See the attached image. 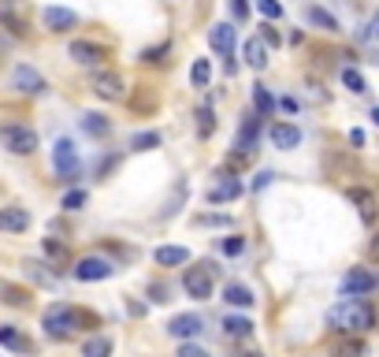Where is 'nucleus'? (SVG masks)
Masks as SVG:
<instances>
[{
    "label": "nucleus",
    "instance_id": "obj_1",
    "mask_svg": "<svg viewBox=\"0 0 379 357\" xmlns=\"http://www.w3.org/2000/svg\"><path fill=\"white\" fill-rule=\"evenodd\" d=\"M101 317L90 309H79V306H67V301H60V306H49L45 317H41V328H45L49 339H71L74 331H86V328H97Z\"/></svg>",
    "mask_w": 379,
    "mask_h": 357
},
{
    "label": "nucleus",
    "instance_id": "obj_2",
    "mask_svg": "<svg viewBox=\"0 0 379 357\" xmlns=\"http://www.w3.org/2000/svg\"><path fill=\"white\" fill-rule=\"evenodd\" d=\"M331 328L342 335H361L376 328V309L368 298H346L331 309Z\"/></svg>",
    "mask_w": 379,
    "mask_h": 357
},
{
    "label": "nucleus",
    "instance_id": "obj_3",
    "mask_svg": "<svg viewBox=\"0 0 379 357\" xmlns=\"http://www.w3.org/2000/svg\"><path fill=\"white\" fill-rule=\"evenodd\" d=\"M52 171H56L60 182H74L82 175V160L71 138H56V145H52Z\"/></svg>",
    "mask_w": 379,
    "mask_h": 357
},
{
    "label": "nucleus",
    "instance_id": "obj_4",
    "mask_svg": "<svg viewBox=\"0 0 379 357\" xmlns=\"http://www.w3.org/2000/svg\"><path fill=\"white\" fill-rule=\"evenodd\" d=\"M216 268L212 261H204V264H197V268H186V276H182V290L193 298V301H209L212 298V279H216Z\"/></svg>",
    "mask_w": 379,
    "mask_h": 357
},
{
    "label": "nucleus",
    "instance_id": "obj_5",
    "mask_svg": "<svg viewBox=\"0 0 379 357\" xmlns=\"http://www.w3.org/2000/svg\"><path fill=\"white\" fill-rule=\"evenodd\" d=\"M0 142H4L8 153L15 157H30L38 149V134L30 131L26 123H0Z\"/></svg>",
    "mask_w": 379,
    "mask_h": 357
},
{
    "label": "nucleus",
    "instance_id": "obj_6",
    "mask_svg": "<svg viewBox=\"0 0 379 357\" xmlns=\"http://www.w3.org/2000/svg\"><path fill=\"white\" fill-rule=\"evenodd\" d=\"M12 90L23 93V97H41V93L49 90V82L41 79L38 68H30V63H15V71H12Z\"/></svg>",
    "mask_w": 379,
    "mask_h": 357
},
{
    "label": "nucleus",
    "instance_id": "obj_7",
    "mask_svg": "<svg viewBox=\"0 0 379 357\" xmlns=\"http://www.w3.org/2000/svg\"><path fill=\"white\" fill-rule=\"evenodd\" d=\"M115 276V264L104 261V257H82L74 261V279L79 283H101V279H112Z\"/></svg>",
    "mask_w": 379,
    "mask_h": 357
},
{
    "label": "nucleus",
    "instance_id": "obj_8",
    "mask_svg": "<svg viewBox=\"0 0 379 357\" xmlns=\"http://www.w3.org/2000/svg\"><path fill=\"white\" fill-rule=\"evenodd\" d=\"M376 287H379V276L368 272V268H350V272L342 276V294L346 298H364V294H372Z\"/></svg>",
    "mask_w": 379,
    "mask_h": 357
},
{
    "label": "nucleus",
    "instance_id": "obj_9",
    "mask_svg": "<svg viewBox=\"0 0 379 357\" xmlns=\"http://www.w3.org/2000/svg\"><path fill=\"white\" fill-rule=\"evenodd\" d=\"M71 60L82 63V68H97V63H104L108 56H112V49L108 45H97V41H71Z\"/></svg>",
    "mask_w": 379,
    "mask_h": 357
},
{
    "label": "nucleus",
    "instance_id": "obj_10",
    "mask_svg": "<svg viewBox=\"0 0 379 357\" xmlns=\"http://www.w3.org/2000/svg\"><path fill=\"white\" fill-rule=\"evenodd\" d=\"M168 331L175 335V339H197V335L204 331V320L197 317V312H179V317L168 320Z\"/></svg>",
    "mask_w": 379,
    "mask_h": 357
},
{
    "label": "nucleus",
    "instance_id": "obj_11",
    "mask_svg": "<svg viewBox=\"0 0 379 357\" xmlns=\"http://www.w3.org/2000/svg\"><path fill=\"white\" fill-rule=\"evenodd\" d=\"M93 93L101 97V101H119L127 90H123V79H119L115 71H97L93 74Z\"/></svg>",
    "mask_w": 379,
    "mask_h": 357
},
{
    "label": "nucleus",
    "instance_id": "obj_12",
    "mask_svg": "<svg viewBox=\"0 0 379 357\" xmlns=\"http://www.w3.org/2000/svg\"><path fill=\"white\" fill-rule=\"evenodd\" d=\"M353 205H357V212H361V220L364 223H376V216H379V201H376V193L372 190H364V187H350V193H346Z\"/></svg>",
    "mask_w": 379,
    "mask_h": 357
},
{
    "label": "nucleus",
    "instance_id": "obj_13",
    "mask_svg": "<svg viewBox=\"0 0 379 357\" xmlns=\"http://www.w3.org/2000/svg\"><path fill=\"white\" fill-rule=\"evenodd\" d=\"M30 227V212L19 209V205H8V209H0V231L4 235H23Z\"/></svg>",
    "mask_w": 379,
    "mask_h": 357
},
{
    "label": "nucleus",
    "instance_id": "obj_14",
    "mask_svg": "<svg viewBox=\"0 0 379 357\" xmlns=\"http://www.w3.org/2000/svg\"><path fill=\"white\" fill-rule=\"evenodd\" d=\"M41 19H45V26L52 30V34H63V30H74V26H79V15H74L71 8H45V12H41Z\"/></svg>",
    "mask_w": 379,
    "mask_h": 357
},
{
    "label": "nucleus",
    "instance_id": "obj_15",
    "mask_svg": "<svg viewBox=\"0 0 379 357\" xmlns=\"http://www.w3.org/2000/svg\"><path fill=\"white\" fill-rule=\"evenodd\" d=\"M268 138H272V145L283 149V153H287V149H298V145H301V131H298L294 123H272Z\"/></svg>",
    "mask_w": 379,
    "mask_h": 357
},
{
    "label": "nucleus",
    "instance_id": "obj_16",
    "mask_svg": "<svg viewBox=\"0 0 379 357\" xmlns=\"http://www.w3.org/2000/svg\"><path fill=\"white\" fill-rule=\"evenodd\" d=\"M234 38H238V30H234L231 23H216V26L209 30V45H212L216 52H223V56H231V52H234Z\"/></svg>",
    "mask_w": 379,
    "mask_h": 357
},
{
    "label": "nucleus",
    "instance_id": "obj_17",
    "mask_svg": "<svg viewBox=\"0 0 379 357\" xmlns=\"http://www.w3.org/2000/svg\"><path fill=\"white\" fill-rule=\"evenodd\" d=\"M261 123H264V119H257V116H245V119H242V131H238V153H249V157H253L257 138H261Z\"/></svg>",
    "mask_w": 379,
    "mask_h": 357
},
{
    "label": "nucleus",
    "instance_id": "obj_18",
    "mask_svg": "<svg viewBox=\"0 0 379 357\" xmlns=\"http://www.w3.org/2000/svg\"><path fill=\"white\" fill-rule=\"evenodd\" d=\"M26 279H34L38 287H60V268H49L41 261H26Z\"/></svg>",
    "mask_w": 379,
    "mask_h": 357
},
{
    "label": "nucleus",
    "instance_id": "obj_19",
    "mask_svg": "<svg viewBox=\"0 0 379 357\" xmlns=\"http://www.w3.org/2000/svg\"><path fill=\"white\" fill-rule=\"evenodd\" d=\"M242 193H245V187H242V182H238V179H231V175H223V182H220V187H212V190H209V201H212V205H223V201H238Z\"/></svg>",
    "mask_w": 379,
    "mask_h": 357
},
{
    "label": "nucleus",
    "instance_id": "obj_20",
    "mask_svg": "<svg viewBox=\"0 0 379 357\" xmlns=\"http://www.w3.org/2000/svg\"><path fill=\"white\" fill-rule=\"evenodd\" d=\"M79 127H82L90 138H108V134H112V123H108L104 112H86V116L79 119Z\"/></svg>",
    "mask_w": 379,
    "mask_h": 357
},
{
    "label": "nucleus",
    "instance_id": "obj_21",
    "mask_svg": "<svg viewBox=\"0 0 379 357\" xmlns=\"http://www.w3.org/2000/svg\"><path fill=\"white\" fill-rule=\"evenodd\" d=\"M242 56H245V63H249L253 71H264V68H268V45H264L261 38H249L245 49H242Z\"/></svg>",
    "mask_w": 379,
    "mask_h": 357
},
{
    "label": "nucleus",
    "instance_id": "obj_22",
    "mask_svg": "<svg viewBox=\"0 0 379 357\" xmlns=\"http://www.w3.org/2000/svg\"><path fill=\"white\" fill-rule=\"evenodd\" d=\"M331 357H368V342L361 339V335H346L342 342H334Z\"/></svg>",
    "mask_w": 379,
    "mask_h": 357
},
{
    "label": "nucleus",
    "instance_id": "obj_23",
    "mask_svg": "<svg viewBox=\"0 0 379 357\" xmlns=\"http://www.w3.org/2000/svg\"><path fill=\"white\" fill-rule=\"evenodd\" d=\"M0 346H8V350H19V354L34 350V346H30V339H23V335H19L15 324H0Z\"/></svg>",
    "mask_w": 379,
    "mask_h": 357
},
{
    "label": "nucleus",
    "instance_id": "obj_24",
    "mask_svg": "<svg viewBox=\"0 0 379 357\" xmlns=\"http://www.w3.org/2000/svg\"><path fill=\"white\" fill-rule=\"evenodd\" d=\"M223 335L227 339H249V335H253V320L249 317H223Z\"/></svg>",
    "mask_w": 379,
    "mask_h": 357
},
{
    "label": "nucleus",
    "instance_id": "obj_25",
    "mask_svg": "<svg viewBox=\"0 0 379 357\" xmlns=\"http://www.w3.org/2000/svg\"><path fill=\"white\" fill-rule=\"evenodd\" d=\"M153 257H156V264L171 268V264H186L190 261V250H186V246H160Z\"/></svg>",
    "mask_w": 379,
    "mask_h": 357
},
{
    "label": "nucleus",
    "instance_id": "obj_26",
    "mask_svg": "<svg viewBox=\"0 0 379 357\" xmlns=\"http://www.w3.org/2000/svg\"><path fill=\"white\" fill-rule=\"evenodd\" d=\"M305 19H309L312 26L328 30V34H339V19H334L331 12H323V8H316V4H309V8H305Z\"/></svg>",
    "mask_w": 379,
    "mask_h": 357
},
{
    "label": "nucleus",
    "instance_id": "obj_27",
    "mask_svg": "<svg viewBox=\"0 0 379 357\" xmlns=\"http://www.w3.org/2000/svg\"><path fill=\"white\" fill-rule=\"evenodd\" d=\"M223 298L227 301H231V306H238V309H249V306H253V290H249V287H242V283H227L223 287Z\"/></svg>",
    "mask_w": 379,
    "mask_h": 357
},
{
    "label": "nucleus",
    "instance_id": "obj_28",
    "mask_svg": "<svg viewBox=\"0 0 379 357\" xmlns=\"http://www.w3.org/2000/svg\"><path fill=\"white\" fill-rule=\"evenodd\" d=\"M82 357H112V339L108 335H90L82 342Z\"/></svg>",
    "mask_w": 379,
    "mask_h": 357
},
{
    "label": "nucleus",
    "instance_id": "obj_29",
    "mask_svg": "<svg viewBox=\"0 0 379 357\" xmlns=\"http://www.w3.org/2000/svg\"><path fill=\"white\" fill-rule=\"evenodd\" d=\"M253 108H257V119H268L275 112V97L264 90V86H253Z\"/></svg>",
    "mask_w": 379,
    "mask_h": 357
},
{
    "label": "nucleus",
    "instance_id": "obj_30",
    "mask_svg": "<svg viewBox=\"0 0 379 357\" xmlns=\"http://www.w3.org/2000/svg\"><path fill=\"white\" fill-rule=\"evenodd\" d=\"M0 26H4L12 38H26V19H19L12 8H0Z\"/></svg>",
    "mask_w": 379,
    "mask_h": 357
},
{
    "label": "nucleus",
    "instance_id": "obj_31",
    "mask_svg": "<svg viewBox=\"0 0 379 357\" xmlns=\"http://www.w3.org/2000/svg\"><path fill=\"white\" fill-rule=\"evenodd\" d=\"M190 82H193V90H204V86L212 82V63L209 60H193V68H190Z\"/></svg>",
    "mask_w": 379,
    "mask_h": 357
},
{
    "label": "nucleus",
    "instance_id": "obj_32",
    "mask_svg": "<svg viewBox=\"0 0 379 357\" xmlns=\"http://www.w3.org/2000/svg\"><path fill=\"white\" fill-rule=\"evenodd\" d=\"M0 294H4V301L8 306H15V309H23V306H30V294L23 287H12V283H0Z\"/></svg>",
    "mask_w": 379,
    "mask_h": 357
},
{
    "label": "nucleus",
    "instance_id": "obj_33",
    "mask_svg": "<svg viewBox=\"0 0 379 357\" xmlns=\"http://www.w3.org/2000/svg\"><path fill=\"white\" fill-rule=\"evenodd\" d=\"M45 257L52 264H67L71 261V250L63 242H56V238H45Z\"/></svg>",
    "mask_w": 379,
    "mask_h": 357
},
{
    "label": "nucleus",
    "instance_id": "obj_34",
    "mask_svg": "<svg viewBox=\"0 0 379 357\" xmlns=\"http://www.w3.org/2000/svg\"><path fill=\"white\" fill-rule=\"evenodd\" d=\"M197 134H201V138H212V134H216V112H212L209 104L197 108Z\"/></svg>",
    "mask_w": 379,
    "mask_h": 357
},
{
    "label": "nucleus",
    "instance_id": "obj_35",
    "mask_svg": "<svg viewBox=\"0 0 379 357\" xmlns=\"http://www.w3.org/2000/svg\"><path fill=\"white\" fill-rule=\"evenodd\" d=\"M86 201H90V193L86 190H67L63 193V201H60V209L63 212H79V209H86Z\"/></svg>",
    "mask_w": 379,
    "mask_h": 357
},
{
    "label": "nucleus",
    "instance_id": "obj_36",
    "mask_svg": "<svg viewBox=\"0 0 379 357\" xmlns=\"http://www.w3.org/2000/svg\"><path fill=\"white\" fill-rule=\"evenodd\" d=\"M168 52H171V41H160V45H149V49H142V63H164L168 60Z\"/></svg>",
    "mask_w": 379,
    "mask_h": 357
},
{
    "label": "nucleus",
    "instance_id": "obj_37",
    "mask_svg": "<svg viewBox=\"0 0 379 357\" xmlns=\"http://www.w3.org/2000/svg\"><path fill=\"white\" fill-rule=\"evenodd\" d=\"M164 138H160L156 131H142V134H134L131 138V149H138V153H145V149H156Z\"/></svg>",
    "mask_w": 379,
    "mask_h": 357
},
{
    "label": "nucleus",
    "instance_id": "obj_38",
    "mask_svg": "<svg viewBox=\"0 0 379 357\" xmlns=\"http://www.w3.org/2000/svg\"><path fill=\"white\" fill-rule=\"evenodd\" d=\"M342 86L346 90H353V93H368V86H364V79H361V71L357 68H342Z\"/></svg>",
    "mask_w": 379,
    "mask_h": 357
},
{
    "label": "nucleus",
    "instance_id": "obj_39",
    "mask_svg": "<svg viewBox=\"0 0 379 357\" xmlns=\"http://www.w3.org/2000/svg\"><path fill=\"white\" fill-rule=\"evenodd\" d=\"M257 12H261L268 23H275V19H283V4H279V0H257Z\"/></svg>",
    "mask_w": 379,
    "mask_h": 357
},
{
    "label": "nucleus",
    "instance_id": "obj_40",
    "mask_svg": "<svg viewBox=\"0 0 379 357\" xmlns=\"http://www.w3.org/2000/svg\"><path fill=\"white\" fill-rule=\"evenodd\" d=\"M223 253H227V257H242V253H245V238H242V235L223 238Z\"/></svg>",
    "mask_w": 379,
    "mask_h": 357
},
{
    "label": "nucleus",
    "instance_id": "obj_41",
    "mask_svg": "<svg viewBox=\"0 0 379 357\" xmlns=\"http://www.w3.org/2000/svg\"><path fill=\"white\" fill-rule=\"evenodd\" d=\"M197 227H231V216H209V212H204V216H197Z\"/></svg>",
    "mask_w": 379,
    "mask_h": 357
},
{
    "label": "nucleus",
    "instance_id": "obj_42",
    "mask_svg": "<svg viewBox=\"0 0 379 357\" xmlns=\"http://www.w3.org/2000/svg\"><path fill=\"white\" fill-rule=\"evenodd\" d=\"M227 4H231V19H234V23H245V19H249V4H245V0H227Z\"/></svg>",
    "mask_w": 379,
    "mask_h": 357
},
{
    "label": "nucleus",
    "instance_id": "obj_43",
    "mask_svg": "<svg viewBox=\"0 0 379 357\" xmlns=\"http://www.w3.org/2000/svg\"><path fill=\"white\" fill-rule=\"evenodd\" d=\"M261 30H264V34H261V41H264L268 49H275V45H279V34H275V26L268 23V26H261Z\"/></svg>",
    "mask_w": 379,
    "mask_h": 357
},
{
    "label": "nucleus",
    "instance_id": "obj_44",
    "mask_svg": "<svg viewBox=\"0 0 379 357\" xmlns=\"http://www.w3.org/2000/svg\"><path fill=\"white\" fill-rule=\"evenodd\" d=\"M368 264H379V235L368 238Z\"/></svg>",
    "mask_w": 379,
    "mask_h": 357
},
{
    "label": "nucleus",
    "instance_id": "obj_45",
    "mask_svg": "<svg viewBox=\"0 0 379 357\" xmlns=\"http://www.w3.org/2000/svg\"><path fill=\"white\" fill-rule=\"evenodd\" d=\"M179 357H209V350H201V346H193V342H186L179 350Z\"/></svg>",
    "mask_w": 379,
    "mask_h": 357
},
{
    "label": "nucleus",
    "instance_id": "obj_46",
    "mask_svg": "<svg viewBox=\"0 0 379 357\" xmlns=\"http://www.w3.org/2000/svg\"><path fill=\"white\" fill-rule=\"evenodd\" d=\"M115 164H119V157H104V160H101V168H97V179H104Z\"/></svg>",
    "mask_w": 379,
    "mask_h": 357
},
{
    "label": "nucleus",
    "instance_id": "obj_47",
    "mask_svg": "<svg viewBox=\"0 0 379 357\" xmlns=\"http://www.w3.org/2000/svg\"><path fill=\"white\" fill-rule=\"evenodd\" d=\"M279 108H283V112H298V101H294V97H283V101H279Z\"/></svg>",
    "mask_w": 379,
    "mask_h": 357
},
{
    "label": "nucleus",
    "instance_id": "obj_48",
    "mask_svg": "<svg viewBox=\"0 0 379 357\" xmlns=\"http://www.w3.org/2000/svg\"><path fill=\"white\" fill-rule=\"evenodd\" d=\"M223 71H227V74H238V60H234V52H231V56H227V63H223Z\"/></svg>",
    "mask_w": 379,
    "mask_h": 357
},
{
    "label": "nucleus",
    "instance_id": "obj_49",
    "mask_svg": "<svg viewBox=\"0 0 379 357\" xmlns=\"http://www.w3.org/2000/svg\"><path fill=\"white\" fill-rule=\"evenodd\" d=\"M268 182H272V171H264V175H257V182H253V187H257V190H264Z\"/></svg>",
    "mask_w": 379,
    "mask_h": 357
},
{
    "label": "nucleus",
    "instance_id": "obj_50",
    "mask_svg": "<svg viewBox=\"0 0 379 357\" xmlns=\"http://www.w3.org/2000/svg\"><path fill=\"white\" fill-rule=\"evenodd\" d=\"M350 142L353 145H364V131H350Z\"/></svg>",
    "mask_w": 379,
    "mask_h": 357
},
{
    "label": "nucleus",
    "instance_id": "obj_51",
    "mask_svg": "<svg viewBox=\"0 0 379 357\" xmlns=\"http://www.w3.org/2000/svg\"><path fill=\"white\" fill-rule=\"evenodd\" d=\"M231 357H261V354H253V350H234Z\"/></svg>",
    "mask_w": 379,
    "mask_h": 357
},
{
    "label": "nucleus",
    "instance_id": "obj_52",
    "mask_svg": "<svg viewBox=\"0 0 379 357\" xmlns=\"http://www.w3.org/2000/svg\"><path fill=\"white\" fill-rule=\"evenodd\" d=\"M4 56H8V41L0 38V60H4Z\"/></svg>",
    "mask_w": 379,
    "mask_h": 357
},
{
    "label": "nucleus",
    "instance_id": "obj_53",
    "mask_svg": "<svg viewBox=\"0 0 379 357\" xmlns=\"http://www.w3.org/2000/svg\"><path fill=\"white\" fill-rule=\"evenodd\" d=\"M19 4V0H0V8H15Z\"/></svg>",
    "mask_w": 379,
    "mask_h": 357
},
{
    "label": "nucleus",
    "instance_id": "obj_54",
    "mask_svg": "<svg viewBox=\"0 0 379 357\" xmlns=\"http://www.w3.org/2000/svg\"><path fill=\"white\" fill-rule=\"evenodd\" d=\"M372 119H376V127H379V108H372Z\"/></svg>",
    "mask_w": 379,
    "mask_h": 357
},
{
    "label": "nucleus",
    "instance_id": "obj_55",
    "mask_svg": "<svg viewBox=\"0 0 379 357\" xmlns=\"http://www.w3.org/2000/svg\"><path fill=\"white\" fill-rule=\"evenodd\" d=\"M372 30H376V38H379V23H376V26H372Z\"/></svg>",
    "mask_w": 379,
    "mask_h": 357
}]
</instances>
